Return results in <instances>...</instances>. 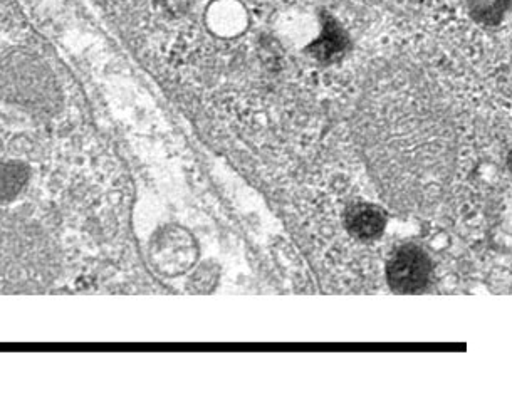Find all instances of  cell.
Wrapping results in <instances>:
<instances>
[{"label": "cell", "mask_w": 512, "mask_h": 396, "mask_svg": "<svg viewBox=\"0 0 512 396\" xmlns=\"http://www.w3.org/2000/svg\"><path fill=\"white\" fill-rule=\"evenodd\" d=\"M63 274L53 235L34 220L0 210V294H39Z\"/></svg>", "instance_id": "cell-1"}, {"label": "cell", "mask_w": 512, "mask_h": 396, "mask_svg": "<svg viewBox=\"0 0 512 396\" xmlns=\"http://www.w3.org/2000/svg\"><path fill=\"white\" fill-rule=\"evenodd\" d=\"M0 99L34 116L58 115L63 89L44 59L27 49L0 56Z\"/></svg>", "instance_id": "cell-2"}, {"label": "cell", "mask_w": 512, "mask_h": 396, "mask_svg": "<svg viewBox=\"0 0 512 396\" xmlns=\"http://www.w3.org/2000/svg\"><path fill=\"white\" fill-rule=\"evenodd\" d=\"M197 254L194 237L178 225H167L158 230L148 245V257L155 271L168 277L189 271L197 261Z\"/></svg>", "instance_id": "cell-3"}, {"label": "cell", "mask_w": 512, "mask_h": 396, "mask_svg": "<svg viewBox=\"0 0 512 396\" xmlns=\"http://www.w3.org/2000/svg\"><path fill=\"white\" fill-rule=\"evenodd\" d=\"M432 262L427 252L407 244L393 252L387 266L388 284L395 292L413 294L429 286Z\"/></svg>", "instance_id": "cell-4"}, {"label": "cell", "mask_w": 512, "mask_h": 396, "mask_svg": "<svg viewBox=\"0 0 512 396\" xmlns=\"http://www.w3.org/2000/svg\"><path fill=\"white\" fill-rule=\"evenodd\" d=\"M346 227L356 239L375 240L385 232L387 215L373 204H356L346 214Z\"/></svg>", "instance_id": "cell-5"}, {"label": "cell", "mask_w": 512, "mask_h": 396, "mask_svg": "<svg viewBox=\"0 0 512 396\" xmlns=\"http://www.w3.org/2000/svg\"><path fill=\"white\" fill-rule=\"evenodd\" d=\"M348 47V37L345 31L336 24L335 19L328 17L323 22V31L309 44V53L321 63L335 61L338 56L345 53Z\"/></svg>", "instance_id": "cell-6"}, {"label": "cell", "mask_w": 512, "mask_h": 396, "mask_svg": "<svg viewBox=\"0 0 512 396\" xmlns=\"http://www.w3.org/2000/svg\"><path fill=\"white\" fill-rule=\"evenodd\" d=\"M31 170L26 163L0 162V204L14 202L27 187Z\"/></svg>", "instance_id": "cell-7"}, {"label": "cell", "mask_w": 512, "mask_h": 396, "mask_svg": "<svg viewBox=\"0 0 512 396\" xmlns=\"http://www.w3.org/2000/svg\"><path fill=\"white\" fill-rule=\"evenodd\" d=\"M217 279H219V267L215 266L214 262H205L195 269L187 287L197 294H205L214 289Z\"/></svg>", "instance_id": "cell-8"}, {"label": "cell", "mask_w": 512, "mask_h": 396, "mask_svg": "<svg viewBox=\"0 0 512 396\" xmlns=\"http://www.w3.org/2000/svg\"><path fill=\"white\" fill-rule=\"evenodd\" d=\"M474 11L482 21L496 22L507 11V0H474Z\"/></svg>", "instance_id": "cell-9"}]
</instances>
